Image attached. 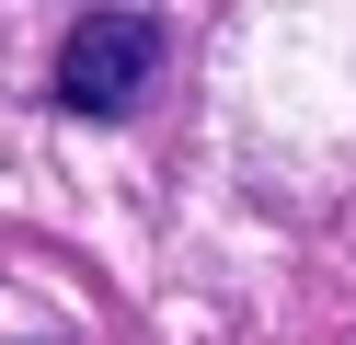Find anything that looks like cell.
<instances>
[{
	"label": "cell",
	"instance_id": "obj_1",
	"mask_svg": "<svg viewBox=\"0 0 356 345\" xmlns=\"http://www.w3.org/2000/svg\"><path fill=\"white\" fill-rule=\"evenodd\" d=\"M149 69H161V23L127 12V0H92V12L70 23V46H58V81H47V92L104 127V115H127V104L149 92Z\"/></svg>",
	"mask_w": 356,
	"mask_h": 345
}]
</instances>
